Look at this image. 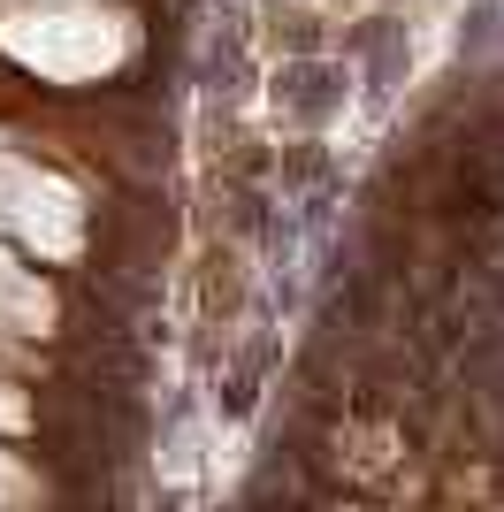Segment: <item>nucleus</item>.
<instances>
[{"mask_svg":"<svg viewBox=\"0 0 504 512\" xmlns=\"http://www.w3.org/2000/svg\"><path fill=\"white\" fill-rule=\"evenodd\" d=\"M344 62H291L275 77V107L291 115V123H329L336 107H344Z\"/></svg>","mask_w":504,"mask_h":512,"instance_id":"f257e3e1","label":"nucleus"}]
</instances>
